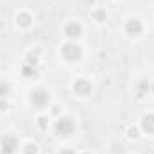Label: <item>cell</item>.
Listing matches in <instances>:
<instances>
[{
    "mask_svg": "<svg viewBox=\"0 0 154 154\" xmlns=\"http://www.w3.org/2000/svg\"><path fill=\"white\" fill-rule=\"evenodd\" d=\"M81 32H82V27H81L77 22H70V23L65 27V34H66L68 38H79Z\"/></svg>",
    "mask_w": 154,
    "mask_h": 154,
    "instance_id": "7",
    "label": "cell"
},
{
    "mask_svg": "<svg viewBox=\"0 0 154 154\" xmlns=\"http://www.w3.org/2000/svg\"><path fill=\"white\" fill-rule=\"evenodd\" d=\"M22 74H23V75H34V66H31V65H25V66H23V68H22Z\"/></svg>",
    "mask_w": 154,
    "mask_h": 154,
    "instance_id": "15",
    "label": "cell"
},
{
    "mask_svg": "<svg viewBox=\"0 0 154 154\" xmlns=\"http://www.w3.org/2000/svg\"><path fill=\"white\" fill-rule=\"evenodd\" d=\"M145 88H147V82H140V88H138V95L140 97L145 93Z\"/></svg>",
    "mask_w": 154,
    "mask_h": 154,
    "instance_id": "17",
    "label": "cell"
},
{
    "mask_svg": "<svg viewBox=\"0 0 154 154\" xmlns=\"http://www.w3.org/2000/svg\"><path fill=\"white\" fill-rule=\"evenodd\" d=\"M74 91L77 95H90L91 93V84L86 79H77L74 82Z\"/></svg>",
    "mask_w": 154,
    "mask_h": 154,
    "instance_id": "6",
    "label": "cell"
},
{
    "mask_svg": "<svg viewBox=\"0 0 154 154\" xmlns=\"http://www.w3.org/2000/svg\"><path fill=\"white\" fill-rule=\"evenodd\" d=\"M75 125H74V120L68 118V116H61L57 122H56V133L59 136H70L74 133Z\"/></svg>",
    "mask_w": 154,
    "mask_h": 154,
    "instance_id": "1",
    "label": "cell"
},
{
    "mask_svg": "<svg viewBox=\"0 0 154 154\" xmlns=\"http://www.w3.org/2000/svg\"><path fill=\"white\" fill-rule=\"evenodd\" d=\"M84 154H91V152H84Z\"/></svg>",
    "mask_w": 154,
    "mask_h": 154,
    "instance_id": "21",
    "label": "cell"
},
{
    "mask_svg": "<svg viewBox=\"0 0 154 154\" xmlns=\"http://www.w3.org/2000/svg\"><path fill=\"white\" fill-rule=\"evenodd\" d=\"M0 109L4 111V109H9V102L7 100H0Z\"/></svg>",
    "mask_w": 154,
    "mask_h": 154,
    "instance_id": "18",
    "label": "cell"
},
{
    "mask_svg": "<svg viewBox=\"0 0 154 154\" xmlns=\"http://www.w3.org/2000/svg\"><path fill=\"white\" fill-rule=\"evenodd\" d=\"M23 152L25 154H38V145L36 143H27L23 147Z\"/></svg>",
    "mask_w": 154,
    "mask_h": 154,
    "instance_id": "11",
    "label": "cell"
},
{
    "mask_svg": "<svg viewBox=\"0 0 154 154\" xmlns=\"http://www.w3.org/2000/svg\"><path fill=\"white\" fill-rule=\"evenodd\" d=\"M151 91L154 93V84H151Z\"/></svg>",
    "mask_w": 154,
    "mask_h": 154,
    "instance_id": "20",
    "label": "cell"
},
{
    "mask_svg": "<svg viewBox=\"0 0 154 154\" xmlns=\"http://www.w3.org/2000/svg\"><path fill=\"white\" fill-rule=\"evenodd\" d=\"M127 136H129V138H133V140H134V138H138V129H136L134 125L127 127Z\"/></svg>",
    "mask_w": 154,
    "mask_h": 154,
    "instance_id": "14",
    "label": "cell"
},
{
    "mask_svg": "<svg viewBox=\"0 0 154 154\" xmlns=\"http://www.w3.org/2000/svg\"><path fill=\"white\" fill-rule=\"evenodd\" d=\"M61 54L66 61H77L81 57V47L75 43H66V45H63Z\"/></svg>",
    "mask_w": 154,
    "mask_h": 154,
    "instance_id": "3",
    "label": "cell"
},
{
    "mask_svg": "<svg viewBox=\"0 0 154 154\" xmlns=\"http://www.w3.org/2000/svg\"><path fill=\"white\" fill-rule=\"evenodd\" d=\"M38 63V52L34 54V52H29L27 54V65H31V66H34Z\"/></svg>",
    "mask_w": 154,
    "mask_h": 154,
    "instance_id": "12",
    "label": "cell"
},
{
    "mask_svg": "<svg viewBox=\"0 0 154 154\" xmlns=\"http://www.w3.org/2000/svg\"><path fill=\"white\" fill-rule=\"evenodd\" d=\"M59 154H75V152H74L72 149H63V151H61Z\"/></svg>",
    "mask_w": 154,
    "mask_h": 154,
    "instance_id": "19",
    "label": "cell"
},
{
    "mask_svg": "<svg viewBox=\"0 0 154 154\" xmlns=\"http://www.w3.org/2000/svg\"><path fill=\"white\" fill-rule=\"evenodd\" d=\"M125 31H127V34H131V36H138V34H142L143 25H142V22H140L138 18H131V20L125 23Z\"/></svg>",
    "mask_w": 154,
    "mask_h": 154,
    "instance_id": "5",
    "label": "cell"
},
{
    "mask_svg": "<svg viewBox=\"0 0 154 154\" xmlns=\"http://www.w3.org/2000/svg\"><path fill=\"white\" fill-rule=\"evenodd\" d=\"M16 23L20 25V27H31V23H32V16L29 14V13H18L16 14Z\"/></svg>",
    "mask_w": 154,
    "mask_h": 154,
    "instance_id": "9",
    "label": "cell"
},
{
    "mask_svg": "<svg viewBox=\"0 0 154 154\" xmlns=\"http://www.w3.org/2000/svg\"><path fill=\"white\" fill-rule=\"evenodd\" d=\"M16 147H18V140L13 134H7L2 140V154H14Z\"/></svg>",
    "mask_w": 154,
    "mask_h": 154,
    "instance_id": "4",
    "label": "cell"
},
{
    "mask_svg": "<svg viewBox=\"0 0 154 154\" xmlns=\"http://www.w3.org/2000/svg\"><path fill=\"white\" fill-rule=\"evenodd\" d=\"M9 91H11V86H9L7 82H2V84H0V97H5Z\"/></svg>",
    "mask_w": 154,
    "mask_h": 154,
    "instance_id": "13",
    "label": "cell"
},
{
    "mask_svg": "<svg viewBox=\"0 0 154 154\" xmlns=\"http://www.w3.org/2000/svg\"><path fill=\"white\" fill-rule=\"evenodd\" d=\"M91 16H93V20L99 22V23L106 22V11H104V9H95V11L91 13Z\"/></svg>",
    "mask_w": 154,
    "mask_h": 154,
    "instance_id": "10",
    "label": "cell"
},
{
    "mask_svg": "<svg viewBox=\"0 0 154 154\" xmlns=\"http://www.w3.org/2000/svg\"><path fill=\"white\" fill-rule=\"evenodd\" d=\"M47 125H48V120H47L45 116H39L38 118V127L39 129H47Z\"/></svg>",
    "mask_w": 154,
    "mask_h": 154,
    "instance_id": "16",
    "label": "cell"
},
{
    "mask_svg": "<svg viewBox=\"0 0 154 154\" xmlns=\"http://www.w3.org/2000/svg\"><path fill=\"white\" fill-rule=\"evenodd\" d=\"M31 102L34 108H45L48 104V93L41 88H36L31 91Z\"/></svg>",
    "mask_w": 154,
    "mask_h": 154,
    "instance_id": "2",
    "label": "cell"
},
{
    "mask_svg": "<svg viewBox=\"0 0 154 154\" xmlns=\"http://www.w3.org/2000/svg\"><path fill=\"white\" fill-rule=\"evenodd\" d=\"M142 129L147 134H154V113H149L142 118Z\"/></svg>",
    "mask_w": 154,
    "mask_h": 154,
    "instance_id": "8",
    "label": "cell"
}]
</instances>
